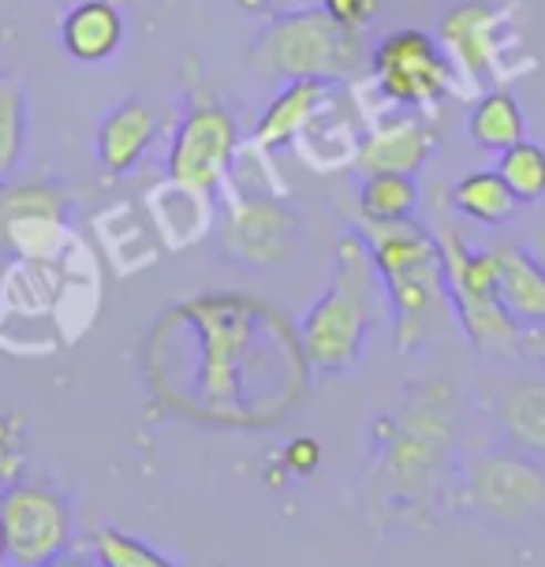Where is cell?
<instances>
[{
	"mask_svg": "<svg viewBox=\"0 0 545 567\" xmlns=\"http://www.w3.org/2000/svg\"><path fill=\"white\" fill-rule=\"evenodd\" d=\"M433 239H438L441 266H445L449 302L456 310V321L467 332V340L479 351L497 354V359L523 354V329L501 302L497 258H493V250L467 247V239L449 220H441Z\"/></svg>",
	"mask_w": 545,
	"mask_h": 567,
	"instance_id": "4",
	"label": "cell"
},
{
	"mask_svg": "<svg viewBox=\"0 0 545 567\" xmlns=\"http://www.w3.org/2000/svg\"><path fill=\"white\" fill-rule=\"evenodd\" d=\"M94 560L97 567H179L165 553H157L154 545H146L135 534L116 530V526H101L94 534Z\"/></svg>",
	"mask_w": 545,
	"mask_h": 567,
	"instance_id": "24",
	"label": "cell"
},
{
	"mask_svg": "<svg viewBox=\"0 0 545 567\" xmlns=\"http://www.w3.org/2000/svg\"><path fill=\"white\" fill-rule=\"evenodd\" d=\"M527 250H531V258L538 261V266L545 269V220L538 228L531 231V243H527Z\"/></svg>",
	"mask_w": 545,
	"mask_h": 567,
	"instance_id": "29",
	"label": "cell"
},
{
	"mask_svg": "<svg viewBox=\"0 0 545 567\" xmlns=\"http://www.w3.org/2000/svg\"><path fill=\"white\" fill-rule=\"evenodd\" d=\"M12 567H42L72 553V504L45 485H12L0 496Z\"/></svg>",
	"mask_w": 545,
	"mask_h": 567,
	"instance_id": "8",
	"label": "cell"
},
{
	"mask_svg": "<svg viewBox=\"0 0 545 567\" xmlns=\"http://www.w3.org/2000/svg\"><path fill=\"white\" fill-rule=\"evenodd\" d=\"M497 258V288L504 310L520 329L545 326V269L523 247H493Z\"/></svg>",
	"mask_w": 545,
	"mask_h": 567,
	"instance_id": "17",
	"label": "cell"
},
{
	"mask_svg": "<svg viewBox=\"0 0 545 567\" xmlns=\"http://www.w3.org/2000/svg\"><path fill=\"white\" fill-rule=\"evenodd\" d=\"M449 202L467 220H474V225H486V228L504 225V220L520 209V202L512 198V190L504 187V179L497 176V172H467L463 179H456Z\"/></svg>",
	"mask_w": 545,
	"mask_h": 567,
	"instance_id": "19",
	"label": "cell"
},
{
	"mask_svg": "<svg viewBox=\"0 0 545 567\" xmlns=\"http://www.w3.org/2000/svg\"><path fill=\"white\" fill-rule=\"evenodd\" d=\"M124 16L113 0H79L64 12L56 27L60 49L79 64H101V60L116 56L124 45Z\"/></svg>",
	"mask_w": 545,
	"mask_h": 567,
	"instance_id": "13",
	"label": "cell"
},
{
	"mask_svg": "<svg viewBox=\"0 0 545 567\" xmlns=\"http://www.w3.org/2000/svg\"><path fill=\"white\" fill-rule=\"evenodd\" d=\"M154 135H157L154 109L138 97L120 101L113 113H105L97 124V135H94L97 161L105 165L109 176H127V172L143 161Z\"/></svg>",
	"mask_w": 545,
	"mask_h": 567,
	"instance_id": "14",
	"label": "cell"
},
{
	"mask_svg": "<svg viewBox=\"0 0 545 567\" xmlns=\"http://www.w3.org/2000/svg\"><path fill=\"white\" fill-rule=\"evenodd\" d=\"M42 567H97V560L86 553H64V556H56V560H49Z\"/></svg>",
	"mask_w": 545,
	"mask_h": 567,
	"instance_id": "28",
	"label": "cell"
},
{
	"mask_svg": "<svg viewBox=\"0 0 545 567\" xmlns=\"http://www.w3.org/2000/svg\"><path fill=\"white\" fill-rule=\"evenodd\" d=\"M370 68L392 109L438 105L456 90V64L426 30H392L373 45Z\"/></svg>",
	"mask_w": 545,
	"mask_h": 567,
	"instance_id": "6",
	"label": "cell"
},
{
	"mask_svg": "<svg viewBox=\"0 0 545 567\" xmlns=\"http://www.w3.org/2000/svg\"><path fill=\"white\" fill-rule=\"evenodd\" d=\"M523 354H527L531 362H538V367L545 370V326L523 329Z\"/></svg>",
	"mask_w": 545,
	"mask_h": 567,
	"instance_id": "27",
	"label": "cell"
},
{
	"mask_svg": "<svg viewBox=\"0 0 545 567\" xmlns=\"http://www.w3.org/2000/svg\"><path fill=\"white\" fill-rule=\"evenodd\" d=\"M463 489L490 526L523 530L545 515V463L516 449L474 455L463 463Z\"/></svg>",
	"mask_w": 545,
	"mask_h": 567,
	"instance_id": "5",
	"label": "cell"
},
{
	"mask_svg": "<svg viewBox=\"0 0 545 567\" xmlns=\"http://www.w3.org/2000/svg\"><path fill=\"white\" fill-rule=\"evenodd\" d=\"M501 27H504V16L497 8L482 4V0H471V4L449 8L438 27V42L449 53L452 64L479 83V79H490L493 68H497Z\"/></svg>",
	"mask_w": 545,
	"mask_h": 567,
	"instance_id": "11",
	"label": "cell"
},
{
	"mask_svg": "<svg viewBox=\"0 0 545 567\" xmlns=\"http://www.w3.org/2000/svg\"><path fill=\"white\" fill-rule=\"evenodd\" d=\"M415 206H419L415 176H400V172H373V176H362L359 209L367 220H411Z\"/></svg>",
	"mask_w": 545,
	"mask_h": 567,
	"instance_id": "20",
	"label": "cell"
},
{
	"mask_svg": "<svg viewBox=\"0 0 545 567\" xmlns=\"http://www.w3.org/2000/svg\"><path fill=\"white\" fill-rule=\"evenodd\" d=\"M467 135L479 150H493V154H504L508 146H516L527 135V120H523L520 101L508 90L482 94L467 113Z\"/></svg>",
	"mask_w": 545,
	"mask_h": 567,
	"instance_id": "18",
	"label": "cell"
},
{
	"mask_svg": "<svg viewBox=\"0 0 545 567\" xmlns=\"http://www.w3.org/2000/svg\"><path fill=\"white\" fill-rule=\"evenodd\" d=\"M378 269L362 236H345L337 247V269L315 307L302 318V351L315 370L340 373L359 362L370 326L378 318Z\"/></svg>",
	"mask_w": 545,
	"mask_h": 567,
	"instance_id": "2",
	"label": "cell"
},
{
	"mask_svg": "<svg viewBox=\"0 0 545 567\" xmlns=\"http://www.w3.org/2000/svg\"><path fill=\"white\" fill-rule=\"evenodd\" d=\"M359 236L367 243L373 269L385 288L392 329L403 351L419 348L445 321L449 291L438 239L411 220H367L359 217Z\"/></svg>",
	"mask_w": 545,
	"mask_h": 567,
	"instance_id": "1",
	"label": "cell"
},
{
	"mask_svg": "<svg viewBox=\"0 0 545 567\" xmlns=\"http://www.w3.org/2000/svg\"><path fill=\"white\" fill-rule=\"evenodd\" d=\"M433 146H438V131L430 120H422L419 109H397V113L381 116L359 142L356 168L362 176H373V172L415 176L430 161Z\"/></svg>",
	"mask_w": 545,
	"mask_h": 567,
	"instance_id": "10",
	"label": "cell"
},
{
	"mask_svg": "<svg viewBox=\"0 0 545 567\" xmlns=\"http://www.w3.org/2000/svg\"><path fill=\"white\" fill-rule=\"evenodd\" d=\"M27 150V97L12 79H0V179L19 168Z\"/></svg>",
	"mask_w": 545,
	"mask_h": 567,
	"instance_id": "23",
	"label": "cell"
},
{
	"mask_svg": "<svg viewBox=\"0 0 545 567\" xmlns=\"http://www.w3.org/2000/svg\"><path fill=\"white\" fill-rule=\"evenodd\" d=\"M329 101V83L318 79H291L277 97L266 105V113L258 120V146L261 150H285L291 146L302 131H310V124L321 116Z\"/></svg>",
	"mask_w": 545,
	"mask_h": 567,
	"instance_id": "15",
	"label": "cell"
},
{
	"mask_svg": "<svg viewBox=\"0 0 545 567\" xmlns=\"http://www.w3.org/2000/svg\"><path fill=\"white\" fill-rule=\"evenodd\" d=\"M8 556V534H4V515H0V560Z\"/></svg>",
	"mask_w": 545,
	"mask_h": 567,
	"instance_id": "30",
	"label": "cell"
},
{
	"mask_svg": "<svg viewBox=\"0 0 545 567\" xmlns=\"http://www.w3.org/2000/svg\"><path fill=\"white\" fill-rule=\"evenodd\" d=\"M285 463L296 474H310L321 463V449H318V441H310V437H299V441H291L288 444V452H285Z\"/></svg>",
	"mask_w": 545,
	"mask_h": 567,
	"instance_id": "26",
	"label": "cell"
},
{
	"mask_svg": "<svg viewBox=\"0 0 545 567\" xmlns=\"http://www.w3.org/2000/svg\"><path fill=\"white\" fill-rule=\"evenodd\" d=\"M296 243H299V217L277 198H239L228 213L225 228H220L225 255L255 269L288 261Z\"/></svg>",
	"mask_w": 545,
	"mask_h": 567,
	"instance_id": "9",
	"label": "cell"
},
{
	"mask_svg": "<svg viewBox=\"0 0 545 567\" xmlns=\"http://www.w3.org/2000/svg\"><path fill=\"white\" fill-rule=\"evenodd\" d=\"M236 150H239V131L232 113L217 97L198 94L191 101L184 120L176 124L173 150H168L173 187H184L191 195L209 198L225 184Z\"/></svg>",
	"mask_w": 545,
	"mask_h": 567,
	"instance_id": "7",
	"label": "cell"
},
{
	"mask_svg": "<svg viewBox=\"0 0 545 567\" xmlns=\"http://www.w3.org/2000/svg\"><path fill=\"white\" fill-rule=\"evenodd\" d=\"M497 176L504 179V187L512 190V198L520 206H538L545 202V146L538 142H516L504 154H497Z\"/></svg>",
	"mask_w": 545,
	"mask_h": 567,
	"instance_id": "22",
	"label": "cell"
},
{
	"mask_svg": "<svg viewBox=\"0 0 545 567\" xmlns=\"http://www.w3.org/2000/svg\"><path fill=\"white\" fill-rule=\"evenodd\" d=\"M321 8L348 30H367L378 16V0H321Z\"/></svg>",
	"mask_w": 545,
	"mask_h": 567,
	"instance_id": "25",
	"label": "cell"
},
{
	"mask_svg": "<svg viewBox=\"0 0 545 567\" xmlns=\"http://www.w3.org/2000/svg\"><path fill=\"white\" fill-rule=\"evenodd\" d=\"M449 452V422L433 411H408L389 444V471L403 489H426Z\"/></svg>",
	"mask_w": 545,
	"mask_h": 567,
	"instance_id": "12",
	"label": "cell"
},
{
	"mask_svg": "<svg viewBox=\"0 0 545 567\" xmlns=\"http://www.w3.org/2000/svg\"><path fill=\"white\" fill-rule=\"evenodd\" d=\"M497 422L508 449L545 463V373H520L497 400Z\"/></svg>",
	"mask_w": 545,
	"mask_h": 567,
	"instance_id": "16",
	"label": "cell"
},
{
	"mask_svg": "<svg viewBox=\"0 0 545 567\" xmlns=\"http://www.w3.org/2000/svg\"><path fill=\"white\" fill-rule=\"evenodd\" d=\"M68 195L53 184H4L0 187V236L23 220H64Z\"/></svg>",
	"mask_w": 545,
	"mask_h": 567,
	"instance_id": "21",
	"label": "cell"
},
{
	"mask_svg": "<svg viewBox=\"0 0 545 567\" xmlns=\"http://www.w3.org/2000/svg\"><path fill=\"white\" fill-rule=\"evenodd\" d=\"M362 64V34L332 19L326 8H296L272 16L250 45V68L280 79H337L356 75Z\"/></svg>",
	"mask_w": 545,
	"mask_h": 567,
	"instance_id": "3",
	"label": "cell"
}]
</instances>
